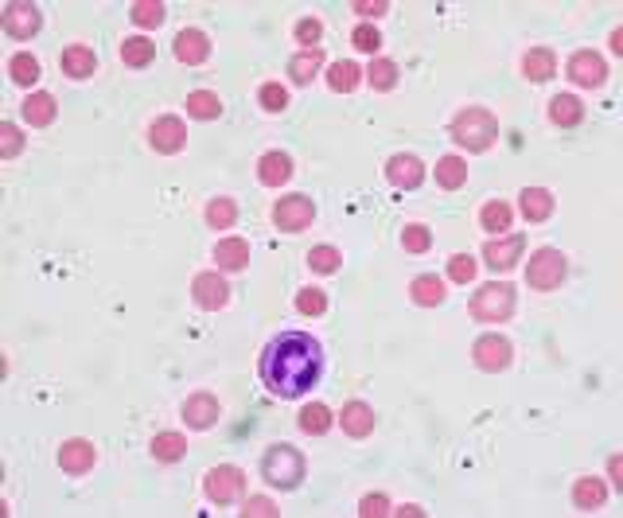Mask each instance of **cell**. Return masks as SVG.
I'll return each instance as SVG.
<instances>
[{
    "label": "cell",
    "instance_id": "6da1fadb",
    "mask_svg": "<svg viewBox=\"0 0 623 518\" xmlns=\"http://www.w3.org/2000/svg\"><path fill=\"white\" fill-rule=\"evenodd\" d=\"M258 370L273 398L292 402V398H304L319 383V375H324V347L308 331H281L261 351Z\"/></svg>",
    "mask_w": 623,
    "mask_h": 518
},
{
    "label": "cell",
    "instance_id": "681fc988",
    "mask_svg": "<svg viewBox=\"0 0 623 518\" xmlns=\"http://www.w3.org/2000/svg\"><path fill=\"white\" fill-rule=\"evenodd\" d=\"M242 514H246V518H265V514H277V506H273V499H265V495H250L246 506H242Z\"/></svg>",
    "mask_w": 623,
    "mask_h": 518
},
{
    "label": "cell",
    "instance_id": "f35d334b",
    "mask_svg": "<svg viewBox=\"0 0 623 518\" xmlns=\"http://www.w3.org/2000/svg\"><path fill=\"white\" fill-rule=\"evenodd\" d=\"M133 24L136 27H160L164 24V4L160 0H136V4L129 8Z\"/></svg>",
    "mask_w": 623,
    "mask_h": 518
},
{
    "label": "cell",
    "instance_id": "ba28073f",
    "mask_svg": "<svg viewBox=\"0 0 623 518\" xmlns=\"http://www.w3.org/2000/svg\"><path fill=\"white\" fill-rule=\"evenodd\" d=\"M312 219H316V203H312L308 195H288V199H281L277 207H273V222H277V230H285V234L308 230Z\"/></svg>",
    "mask_w": 623,
    "mask_h": 518
},
{
    "label": "cell",
    "instance_id": "9c48e42d",
    "mask_svg": "<svg viewBox=\"0 0 623 518\" xmlns=\"http://www.w3.org/2000/svg\"><path fill=\"white\" fill-rule=\"evenodd\" d=\"M149 144L160 156H175L188 149V125L180 121V117H160V121H152L149 129Z\"/></svg>",
    "mask_w": 623,
    "mask_h": 518
},
{
    "label": "cell",
    "instance_id": "f907efd6",
    "mask_svg": "<svg viewBox=\"0 0 623 518\" xmlns=\"http://www.w3.org/2000/svg\"><path fill=\"white\" fill-rule=\"evenodd\" d=\"M355 12L358 16H386L389 12V4H386V0H358V4H355Z\"/></svg>",
    "mask_w": 623,
    "mask_h": 518
},
{
    "label": "cell",
    "instance_id": "f546056e",
    "mask_svg": "<svg viewBox=\"0 0 623 518\" xmlns=\"http://www.w3.org/2000/svg\"><path fill=\"white\" fill-rule=\"evenodd\" d=\"M203 219H207V227H211V230H230L234 222H238V203L227 199V195H219V199H211V203H207Z\"/></svg>",
    "mask_w": 623,
    "mask_h": 518
},
{
    "label": "cell",
    "instance_id": "7dc6e473",
    "mask_svg": "<svg viewBox=\"0 0 623 518\" xmlns=\"http://www.w3.org/2000/svg\"><path fill=\"white\" fill-rule=\"evenodd\" d=\"M292 35H296V43H304L308 51H312V43H319V35H324V24H319V19H300L296 27H292Z\"/></svg>",
    "mask_w": 623,
    "mask_h": 518
},
{
    "label": "cell",
    "instance_id": "ee69618b",
    "mask_svg": "<svg viewBox=\"0 0 623 518\" xmlns=\"http://www.w3.org/2000/svg\"><path fill=\"white\" fill-rule=\"evenodd\" d=\"M448 277H452L456 285H472V281H475V261L467 258V253H456V258H448Z\"/></svg>",
    "mask_w": 623,
    "mask_h": 518
},
{
    "label": "cell",
    "instance_id": "ac0fdd59",
    "mask_svg": "<svg viewBox=\"0 0 623 518\" xmlns=\"http://www.w3.org/2000/svg\"><path fill=\"white\" fill-rule=\"evenodd\" d=\"M58 66H63L66 78H90L97 71V55L86 43H71L63 55H58Z\"/></svg>",
    "mask_w": 623,
    "mask_h": 518
},
{
    "label": "cell",
    "instance_id": "83f0119b",
    "mask_svg": "<svg viewBox=\"0 0 623 518\" xmlns=\"http://www.w3.org/2000/svg\"><path fill=\"white\" fill-rule=\"evenodd\" d=\"M156 58V43L149 35H129L121 43V63L125 66H133V71H141V66H149Z\"/></svg>",
    "mask_w": 623,
    "mask_h": 518
},
{
    "label": "cell",
    "instance_id": "d6986e66",
    "mask_svg": "<svg viewBox=\"0 0 623 518\" xmlns=\"http://www.w3.org/2000/svg\"><path fill=\"white\" fill-rule=\"evenodd\" d=\"M19 113H24V121L32 125V129H47V125L55 121V113H58V105H55V97L51 94H27L24 97V105H19Z\"/></svg>",
    "mask_w": 623,
    "mask_h": 518
},
{
    "label": "cell",
    "instance_id": "5b68a950",
    "mask_svg": "<svg viewBox=\"0 0 623 518\" xmlns=\"http://www.w3.org/2000/svg\"><path fill=\"white\" fill-rule=\"evenodd\" d=\"M514 312V289L511 285H483L472 297V316L480 324H506Z\"/></svg>",
    "mask_w": 623,
    "mask_h": 518
},
{
    "label": "cell",
    "instance_id": "e575fe53",
    "mask_svg": "<svg viewBox=\"0 0 623 518\" xmlns=\"http://www.w3.org/2000/svg\"><path fill=\"white\" fill-rule=\"evenodd\" d=\"M358 78H363V71H358V63H350V58H343V63H335L327 71V86L335 94H350L358 86Z\"/></svg>",
    "mask_w": 623,
    "mask_h": 518
},
{
    "label": "cell",
    "instance_id": "e0dca14e",
    "mask_svg": "<svg viewBox=\"0 0 623 518\" xmlns=\"http://www.w3.org/2000/svg\"><path fill=\"white\" fill-rule=\"evenodd\" d=\"M522 250H526V238L522 234H506V238H491L483 246V261L491 269H511L514 261L522 258Z\"/></svg>",
    "mask_w": 623,
    "mask_h": 518
},
{
    "label": "cell",
    "instance_id": "8992f818",
    "mask_svg": "<svg viewBox=\"0 0 623 518\" xmlns=\"http://www.w3.org/2000/svg\"><path fill=\"white\" fill-rule=\"evenodd\" d=\"M203 491H207L211 503L227 506V503H234L242 491H246V472H242V468H234V464L211 468V472L203 475Z\"/></svg>",
    "mask_w": 623,
    "mask_h": 518
},
{
    "label": "cell",
    "instance_id": "f1b7e54d",
    "mask_svg": "<svg viewBox=\"0 0 623 518\" xmlns=\"http://www.w3.org/2000/svg\"><path fill=\"white\" fill-rule=\"evenodd\" d=\"M319 66H324V51H319V47H312V51H300V55L288 58V74H292V82H296V86H308L312 74H316Z\"/></svg>",
    "mask_w": 623,
    "mask_h": 518
},
{
    "label": "cell",
    "instance_id": "7c38bea8",
    "mask_svg": "<svg viewBox=\"0 0 623 518\" xmlns=\"http://www.w3.org/2000/svg\"><path fill=\"white\" fill-rule=\"evenodd\" d=\"M191 292H195V305L207 308V312H219L230 305V285L219 273H199V277L191 281Z\"/></svg>",
    "mask_w": 623,
    "mask_h": 518
},
{
    "label": "cell",
    "instance_id": "44dd1931",
    "mask_svg": "<svg viewBox=\"0 0 623 518\" xmlns=\"http://www.w3.org/2000/svg\"><path fill=\"white\" fill-rule=\"evenodd\" d=\"M258 180L265 188H281V183L292 180V156L288 152H265L258 160Z\"/></svg>",
    "mask_w": 623,
    "mask_h": 518
},
{
    "label": "cell",
    "instance_id": "277c9868",
    "mask_svg": "<svg viewBox=\"0 0 623 518\" xmlns=\"http://www.w3.org/2000/svg\"><path fill=\"white\" fill-rule=\"evenodd\" d=\"M569 277V258H565L561 250L545 246L530 258V266H526V285H530L534 292H553L561 289V281Z\"/></svg>",
    "mask_w": 623,
    "mask_h": 518
},
{
    "label": "cell",
    "instance_id": "816d5d0a",
    "mask_svg": "<svg viewBox=\"0 0 623 518\" xmlns=\"http://www.w3.org/2000/svg\"><path fill=\"white\" fill-rule=\"evenodd\" d=\"M608 472H611V480H616V487H623V480H619V456H611V460H608Z\"/></svg>",
    "mask_w": 623,
    "mask_h": 518
},
{
    "label": "cell",
    "instance_id": "8d00e7d4",
    "mask_svg": "<svg viewBox=\"0 0 623 518\" xmlns=\"http://www.w3.org/2000/svg\"><path fill=\"white\" fill-rule=\"evenodd\" d=\"M8 74H12L16 86H35L39 82V58L27 55V51L12 55V58H8Z\"/></svg>",
    "mask_w": 623,
    "mask_h": 518
},
{
    "label": "cell",
    "instance_id": "d6a6232c",
    "mask_svg": "<svg viewBox=\"0 0 623 518\" xmlns=\"http://www.w3.org/2000/svg\"><path fill=\"white\" fill-rule=\"evenodd\" d=\"M152 456L160 464H175L188 456V441H183L180 433H156L152 437Z\"/></svg>",
    "mask_w": 623,
    "mask_h": 518
},
{
    "label": "cell",
    "instance_id": "8fae6325",
    "mask_svg": "<svg viewBox=\"0 0 623 518\" xmlns=\"http://www.w3.org/2000/svg\"><path fill=\"white\" fill-rule=\"evenodd\" d=\"M386 180L394 183L397 191H413V188H421V180H425V164L417 160L413 152H397L386 160Z\"/></svg>",
    "mask_w": 623,
    "mask_h": 518
},
{
    "label": "cell",
    "instance_id": "3957f363",
    "mask_svg": "<svg viewBox=\"0 0 623 518\" xmlns=\"http://www.w3.org/2000/svg\"><path fill=\"white\" fill-rule=\"evenodd\" d=\"M261 480L269 487H281V491H292L304 480V456L292 445H269L261 456Z\"/></svg>",
    "mask_w": 623,
    "mask_h": 518
},
{
    "label": "cell",
    "instance_id": "4316f807",
    "mask_svg": "<svg viewBox=\"0 0 623 518\" xmlns=\"http://www.w3.org/2000/svg\"><path fill=\"white\" fill-rule=\"evenodd\" d=\"M573 503H577L581 511H600V506L608 503V487H604L596 475H584V480L573 483Z\"/></svg>",
    "mask_w": 623,
    "mask_h": 518
},
{
    "label": "cell",
    "instance_id": "d590c367",
    "mask_svg": "<svg viewBox=\"0 0 623 518\" xmlns=\"http://www.w3.org/2000/svg\"><path fill=\"white\" fill-rule=\"evenodd\" d=\"M511 222H514V211L506 207L503 199H491V203H483V211H480V227L483 230H511Z\"/></svg>",
    "mask_w": 623,
    "mask_h": 518
},
{
    "label": "cell",
    "instance_id": "f6af8a7d",
    "mask_svg": "<svg viewBox=\"0 0 623 518\" xmlns=\"http://www.w3.org/2000/svg\"><path fill=\"white\" fill-rule=\"evenodd\" d=\"M350 43L358 47V51H366V55H374L378 47H382V35H378V27H370V24H358L355 32H350Z\"/></svg>",
    "mask_w": 623,
    "mask_h": 518
},
{
    "label": "cell",
    "instance_id": "7402d4cb",
    "mask_svg": "<svg viewBox=\"0 0 623 518\" xmlns=\"http://www.w3.org/2000/svg\"><path fill=\"white\" fill-rule=\"evenodd\" d=\"M550 121L558 125V129H577L584 121V105L577 94H558L550 97Z\"/></svg>",
    "mask_w": 623,
    "mask_h": 518
},
{
    "label": "cell",
    "instance_id": "484cf974",
    "mask_svg": "<svg viewBox=\"0 0 623 518\" xmlns=\"http://www.w3.org/2000/svg\"><path fill=\"white\" fill-rule=\"evenodd\" d=\"M522 74L534 78V82H545V78L558 74V55L550 47H534V51L522 55Z\"/></svg>",
    "mask_w": 623,
    "mask_h": 518
},
{
    "label": "cell",
    "instance_id": "db71d44e",
    "mask_svg": "<svg viewBox=\"0 0 623 518\" xmlns=\"http://www.w3.org/2000/svg\"><path fill=\"white\" fill-rule=\"evenodd\" d=\"M611 51H623V32H611Z\"/></svg>",
    "mask_w": 623,
    "mask_h": 518
},
{
    "label": "cell",
    "instance_id": "bcb514c9",
    "mask_svg": "<svg viewBox=\"0 0 623 518\" xmlns=\"http://www.w3.org/2000/svg\"><path fill=\"white\" fill-rule=\"evenodd\" d=\"M19 149H24V136H19L16 125H0V156L12 160V156H19Z\"/></svg>",
    "mask_w": 623,
    "mask_h": 518
},
{
    "label": "cell",
    "instance_id": "52a82bcc",
    "mask_svg": "<svg viewBox=\"0 0 623 518\" xmlns=\"http://www.w3.org/2000/svg\"><path fill=\"white\" fill-rule=\"evenodd\" d=\"M472 359H475V367L487 370V375H499V370L511 367V359H514V347H511V339L506 336H480L472 344Z\"/></svg>",
    "mask_w": 623,
    "mask_h": 518
},
{
    "label": "cell",
    "instance_id": "74e56055",
    "mask_svg": "<svg viewBox=\"0 0 623 518\" xmlns=\"http://www.w3.org/2000/svg\"><path fill=\"white\" fill-rule=\"evenodd\" d=\"M366 82L374 86V90H394L397 86V63L394 58H374V63L366 66Z\"/></svg>",
    "mask_w": 623,
    "mask_h": 518
},
{
    "label": "cell",
    "instance_id": "4fadbf2b",
    "mask_svg": "<svg viewBox=\"0 0 623 518\" xmlns=\"http://www.w3.org/2000/svg\"><path fill=\"white\" fill-rule=\"evenodd\" d=\"M94 464H97V448L90 441H63V448H58V468H63L66 475H86V472H94Z\"/></svg>",
    "mask_w": 623,
    "mask_h": 518
},
{
    "label": "cell",
    "instance_id": "7bdbcfd3",
    "mask_svg": "<svg viewBox=\"0 0 623 518\" xmlns=\"http://www.w3.org/2000/svg\"><path fill=\"white\" fill-rule=\"evenodd\" d=\"M339 261H343V253H339L335 246H316V250L308 253V266L316 269V273H335Z\"/></svg>",
    "mask_w": 623,
    "mask_h": 518
},
{
    "label": "cell",
    "instance_id": "5bb4252c",
    "mask_svg": "<svg viewBox=\"0 0 623 518\" xmlns=\"http://www.w3.org/2000/svg\"><path fill=\"white\" fill-rule=\"evenodd\" d=\"M219 417H222V406L207 390H199V394H191L183 402V421H188V429H211Z\"/></svg>",
    "mask_w": 623,
    "mask_h": 518
},
{
    "label": "cell",
    "instance_id": "f5cc1de1",
    "mask_svg": "<svg viewBox=\"0 0 623 518\" xmlns=\"http://www.w3.org/2000/svg\"><path fill=\"white\" fill-rule=\"evenodd\" d=\"M397 514H402V518H405V514H409V518H421L425 511H421V506H402V511H397Z\"/></svg>",
    "mask_w": 623,
    "mask_h": 518
},
{
    "label": "cell",
    "instance_id": "b9f144b4",
    "mask_svg": "<svg viewBox=\"0 0 623 518\" xmlns=\"http://www.w3.org/2000/svg\"><path fill=\"white\" fill-rule=\"evenodd\" d=\"M428 246H433V234H428V227H421V222H409V227L402 230V250L405 253H428Z\"/></svg>",
    "mask_w": 623,
    "mask_h": 518
},
{
    "label": "cell",
    "instance_id": "603a6c76",
    "mask_svg": "<svg viewBox=\"0 0 623 518\" xmlns=\"http://www.w3.org/2000/svg\"><path fill=\"white\" fill-rule=\"evenodd\" d=\"M409 297L421 308H436V305H444L448 292H444V281L436 277V273H421V277L409 281Z\"/></svg>",
    "mask_w": 623,
    "mask_h": 518
},
{
    "label": "cell",
    "instance_id": "1f68e13d",
    "mask_svg": "<svg viewBox=\"0 0 623 518\" xmlns=\"http://www.w3.org/2000/svg\"><path fill=\"white\" fill-rule=\"evenodd\" d=\"M436 183H441L444 191H460L467 183V164L460 156H441V164H436Z\"/></svg>",
    "mask_w": 623,
    "mask_h": 518
},
{
    "label": "cell",
    "instance_id": "60d3db41",
    "mask_svg": "<svg viewBox=\"0 0 623 518\" xmlns=\"http://www.w3.org/2000/svg\"><path fill=\"white\" fill-rule=\"evenodd\" d=\"M296 312L300 316H324L327 312V297H324V289H300L296 292Z\"/></svg>",
    "mask_w": 623,
    "mask_h": 518
},
{
    "label": "cell",
    "instance_id": "4dcf8cb0",
    "mask_svg": "<svg viewBox=\"0 0 623 518\" xmlns=\"http://www.w3.org/2000/svg\"><path fill=\"white\" fill-rule=\"evenodd\" d=\"M296 425H300V433H308V437H324L331 429V409L324 402H312V406L300 409Z\"/></svg>",
    "mask_w": 623,
    "mask_h": 518
},
{
    "label": "cell",
    "instance_id": "cb8c5ba5",
    "mask_svg": "<svg viewBox=\"0 0 623 518\" xmlns=\"http://www.w3.org/2000/svg\"><path fill=\"white\" fill-rule=\"evenodd\" d=\"M214 261H219V269L227 273H238L250 266V242L246 238H222L219 246H214Z\"/></svg>",
    "mask_w": 623,
    "mask_h": 518
},
{
    "label": "cell",
    "instance_id": "ab89813d",
    "mask_svg": "<svg viewBox=\"0 0 623 518\" xmlns=\"http://www.w3.org/2000/svg\"><path fill=\"white\" fill-rule=\"evenodd\" d=\"M258 102H261V110H265V113H285L288 110V90L281 82H265L258 90Z\"/></svg>",
    "mask_w": 623,
    "mask_h": 518
},
{
    "label": "cell",
    "instance_id": "d4e9b609",
    "mask_svg": "<svg viewBox=\"0 0 623 518\" xmlns=\"http://www.w3.org/2000/svg\"><path fill=\"white\" fill-rule=\"evenodd\" d=\"M519 207H522V214H526V222H545L553 214V191H545V188H526L522 195H519Z\"/></svg>",
    "mask_w": 623,
    "mask_h": 518
},
{
    "label": "cell",
    "instance_id": "2e32d148",
    "mask_svg": "<svg viewBox=\"0 0 623 518\" xmlns=\"http://www.w3.org/2000/svg\"><path fill=\"white\" fill-rule=\"evenodd\" d=\"M172 51H175L180 63L199 66V63H207V58H211V39H207V32H199V27H183V32L175 35Z\"/></svg>",
    "mask_w": 623,
    "mask_h": 518
},
{
    "label": "cell",
    "instance_id": "9a60e30c",
    "mask_svg": "<svg viewBox=\"0 0 623 518\" xmlns=\"http://www.w3.org/2000/svg\"><path fill=\"white\" fill-rule=\"evenodd\" d=\"M39 24H43V16H39L35 4H24V0H16V4L4 8V32L12 39H32L39 32Z\"/></svg>",
    "mask_w": 623,
    "mask_h": 518
},
{
    "label": "cell",
    "instance_id": "c3c4849f",
    "mask_svg": "<svg viewBox=\"0 0 623 518\" xmlns=\"http://www.w3.org/2000/svg\"><path fill=\"white\" fill-rule=\"evenodd\" d=\"M358 514H363V518H382V514H389V499H386L382 491L363 495V503H358Z\"/></svg>",
    "mask_w": 623,
    "mask_h": 518
},
{
    "label": "cell",
    "instance_id": "7a4b0ae2",
    "mask_svg": "<svg viewBox=\"0 0 623 518\" xmlns=\"http://www.w3.org/2000/svg\"><path fill=\"white\" fill-rule=\"evenodd\" d=\"M452 141L467 152H487L495 141H499V121H495L491 110H480V105H467L452 117Z\"/></svg>",
    "mask_w": 623,
    "mask_h": 518
},
{
    "label": "cell",
    "instance_id": "836d02e7",
    "mask_svg": "<svg viewBox=\"0 0 623 518\" xmlns=\"http://www.w3.org/2000/svg\"><path fill=\"white\" fill-rule=\"evenodd\" d=\"M188 113L199 117V121H214V117H222V97L214 90H191L188 94Z\"/></svg>",
    "mask_w": 623,
    "mask_h": 518
},
{
    "label": "cell",
    "instance_id": "30bf717a",
    "mask_svg": "<svg viewBox=\"0 0 623 518\" xmlns=\"http://www.w3.org/2000/svg\"><path fill=\"white\" fill-rule=\"evenodd\" d=\"M569 78L577 86H588V90H596V86H604L608 82V63H604V55H596V51H577L569 58Z\"/></svg>",
    "mask_w": 623,
    "mask_h": 518
},
{
    "label": "cell",
    "instance_id": "ffe728a7",
    "mask_svg": "<svg viewBox=\"0 0 623 518\" xmlns=\"http://www.w3.org/2000/svg\"><path fill=\"white\" fill-rule=\"evenodd\" d=\"M339 421H343V433L355 437V441H363V437L374 433V409L366 402H347L343 414H339Z\"/></svg>",
    "mask_w": 623,
    "mask_h": 518
}]
</instances>
